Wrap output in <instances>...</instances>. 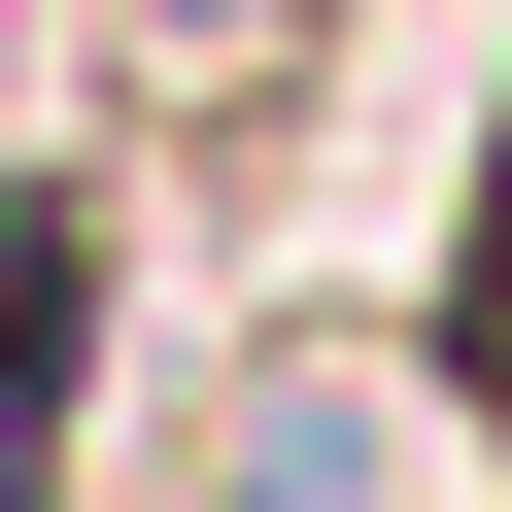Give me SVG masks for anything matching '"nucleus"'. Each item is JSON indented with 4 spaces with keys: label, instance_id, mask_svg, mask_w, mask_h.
I'll use <instances>...</instances> for the list:
<instances>
[{
    "label": "nucleus",
    "instance_id": "f257e3e1",
    "mask_svg": "<svg viewBox=\"0 0 512 512\" xmlns=\"http://www.w3.org/2000/svg\"><path fill=\"white\" fill-rule=\"evenodd\" d=\"M103 35H137V103H274V69L342 35V0H103Z\"/></svg>",
    "mask_w": 512,
    "mask_h": 512
},
{
    "label": "nucleus",
    "instance_id": "f03ea898",
    "mask_svg": "<svg viewBox=\"0 0 512 512\" xmlns=\"http://www.w3.org/2000/svg\"><path fill=\"white\" fill-rule=\"evenodd\" d=\"M478 376H512V205H478Z\"/></svg>",
    "mask_w": 512,
    "mask_h": 512
}]
</instances>
